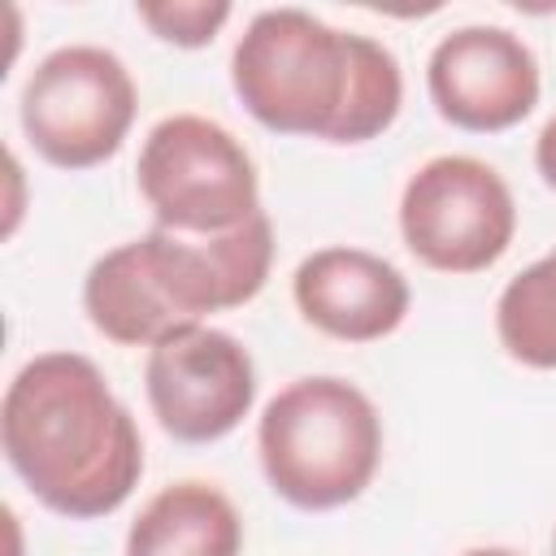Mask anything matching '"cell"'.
Returning <instances> with one entry per match:
<instances>
[{
	"label": "cell",
	"mask_w": 556,
	"mask_h": 556,
	"mask_svg": "<svg viewBox=\"0 0 556 556\" xmlns=\"http://www.w3.org/2000/svg\"><path fill=\"white\" fill-rule=\"evenodd\" d=\"M0 443L26 491L74 521L117 513L143 473L139 426L83 352H39L13 374Z\"/></svg>",
	"instance_id": "obj_1"
},
{
	"label": "cell",
	"mask_w": 556,
	"mask_h": 556,
	"mask_svg": "<svg viewBox=\"0 0 556 556\" xmlns=\"http://www.w3.org/2000/svg\"><path fill=\"white\" fill-rule=\"evenodd\" d=\"M230 83L261 126L326 143H365L404 104V74L387 43L291 4L261 9L248 22L230 56Z\"/></svg>",
	"instance_id": "obj_2"
},
{
	"label": "cell",
	"mask_w": 556,
	"mask_h": 556,
	"mask_svg": "<svg viewBox=\"0 0 556 556\" xmlns=\"http://www.w3.org/2000/svg\"><path fill=\"white\" fill-rule=\"evenodd\" d=\"M274 265V226L265 208L226 235L148 230L104 252L83 282L87 321L122 348H156L200 326L204 313L239 308L261 295Z\"/></svg>",
	"instance_id": "obj_3"
},
{
	"label": "cell",
	"mask_w": 556,
	"mask_h": 556,
	"mask_svg": "<svg viewBox=\"0 0 556 556\" xmlns=\"http://www.w3.org/2000/svg\"><path fill=\"white\" fill-rule=\"evenodd\" d=\"M261 469L287 504L326 513L365 495L382 460V417L348 378H295L256 421Z\"/></svg>",
	"instance_id": "obj_4"
},
{
	"label": "cell",
	"mask_w": 556,
	"mask_h": 556,
	"mask_svg": "<svg viewBox=\"0 0 556 556\" xmlns=\"http://www.w3.org/2000/svg\"><path fill=\"white\" fill-rule=\"evenodd\" d=\"M139 195L161 230L226 235L261 213V182L248 148L213 117H161L139 148Z\"/></svg>",
	"instance_id": "obj_5"
},
{
	"label": "cell",
	"mask_w": 556,
	"mask_h": 556,
	"mask_svg": "<svg viewBox=\"0 0 556 556\" xmlns=\"http://www.w3.org/2000/svg\"><path fill=\"white\" fill-rule=\"evenodd\" d=\"M139 91L117 52L100 43H65L48 52L22 87V130L56 169L104 165L130 135Z\"/></svg>",
	"instance_id": "obj_6"
},
{
	"label": "cell",
	"mask_w": 556,
	"mask_h": 556,
	"mask_svg": "<svg viewBox=\"0 0 556 556\" xmlns=\"http://www.w3.org/2000/svg\"><path fill=\"white\" fill-rule=\"evenodd\" d=\"M400 235L421 265L478 274L508 252L517 235V200L495 165L465 152L430 156L404 182Z\"/></svg>",
	"instance_id": "obj_7"
},
{
	"label": "cell",
	"mask_w": 556,
	"mask_h": 556,
	"mask_svg": "<svg viewBox=\"0 0 556 556\" xmlns=\"http://www.w3.org/2000/svg\"><path fill=\"white\" fill-rule=\"evenodd\" d=\"M143 391L165 434L178 443H213L252 413L256 365L235 334L200 321L148 348Z\"/></svg>",
	"instance_id": "obj_8"
},
{
	"label": "cell",
	"mask_w": 556,
	"mask_h": 556,
	"mask_svg": "<svg viewBox=\"0 0 556 556\" xmlns=\"http://www.w3.org/2000/svg\"><path fill=\"white\" fill-rule=\"evenodd\" d=\"M426 91L443 122L495 135L534 113L543 78L530 43L504 26H460L426 61Z\"/></svg>",
	"instance_id": "obj_9"
},
{
	"label": "cell",
	"mask_w": 556,
	"mask_h": 556,
	"mask_svg": "<svg viewBox=\"0 0 556 556\" xmlns=\"http://www.w3.org/2000/svg\"><path fill=\"white\" fill-rule=\"evenodd\" d=\"M295 308L308 326L343 343H374L400 330L413 291L408 278L378 252L330 243L308 252L291 278Z\"/></svg>",
	"instance_id": "obj_10"
},
{
	"label": "cell",
	"mask_w": 556,
	"mask_h": 556,
	"mask_svg": "<svg viewBox=\"0 0 556 556\" xmlns=\"http://www.w3.org/2000/svg\"><path fill=\"white\" fill-rule=\"evenodd\" d=\"M243 521L213 482L161 486L126 530V556H239Z\"/></svg>",
	"instance_id": "obj_11"
},
{
	"label": "cell",
	"mask_w": 556,
	"mask_h": 556,
	"mask_svg": "<svg viewBox=\"0 0 556 556\" xmlns=\"http://www.w3.org/2000/svg\"><path fill=\"white\" fill-rule=\"evenodd\" d=\"M495 334L513 361L556 369V248L508 278L495 300Z\"/></svg>",
	"instance_id": "obj_12"
},
{
	"label": "cell",
	"mask_w": 556,
	"mask_h": 556,
	"mask_svg": "<svg viewBox=\"0 0 556 556\" xmlns=\"http://www.w3.org/2000/svg\"><path fill=\"white\" fill-rule=\"evenodd\" d=\"M139 22L174 48H204L230 22V4H222V0H143Z\"/></svg>",
	"instance_id": "obj_13"
},
{
	"label": "cell",
	"mask_w": 556,
	"mask_h": 556,
	"mask_svg": "<svg viewBox=\"0 0 556 556\" xmlns=\"http://www.w3.org/2000/svg\"><path fill=\"white\" fill-rule=\"evenodd\" d=\"M534 169L543 174V182L556 191V113L543 122L539 139H534Z\"/></svg>",
	"instance_id": "obj_14"
},
{
	"label": "cell",
	"mask_w": 556,
	"mask_h": 556,
	"mask_svg": "<svg viewBox=\"0 0 556 556\" xmlns=\"http://www.w3.org/2000/svg\"><path fill=\"white\" fill-rule=\"evenodd\" d=\"M460 556H521V552H513V547H469Z\"/></svg>",
	"instance_id": "obj_15"
},
{
	"label": "cell",
	"mask_w": 556,
	"mask_h": 556,
	"mask_svg": "<svg viewBox=\"0 0 556 556\" xmlns=\"http://www.w3.org/2000/svg\"><path fill=\"white\" fill-rule=\"evenodd\" d=\"M552 556H556V534H552Z\"/></svg>",
	"instance_id": "obj_16"
}]
</instances>
